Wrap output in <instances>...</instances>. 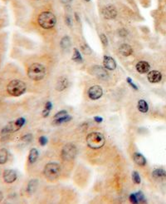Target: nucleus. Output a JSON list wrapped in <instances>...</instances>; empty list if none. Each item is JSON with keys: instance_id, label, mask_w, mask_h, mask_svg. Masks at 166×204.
<instances>
[{"instance_id": "nucleus-20", "label": "nucleus", "mask_w": 166, "mask_h": 204, "mask_svg": "<svg viewBox=\"0 0 166 204\" xmlns=\"http://www.w3.org/2000/svg\"><path fill=\"white\" fill-rule=\"evenodd\" d=\"M137 108L139 109V111L140 112H143V113H145L147 112L148 110H149V106H148V104L143 99H140L138 102V104H137Z\"/></svg>"}, {"instance_id": "nucleus-23", "label": "nucleus", "mask_w": 166, "mask_h": 204, "mask_svg": "<svg viewBox=\"0 0 166 204\" xmlns=\"http://www.w3.org/2000/svg\"><path fill=\"white\" fill-rule=\"evenodd\" d=\"M60 44H61V47H62V48H63V49H68V48L71 47L70 38L68 37V36L63 37V38H62V40H61Z\"/></svg>"}, {"instance_id": "nucleus-28", "label": "nucleus", "mask_w": 166, "mask_h": 204, "mask_svg": "<svg viewBox=\"0 0 166 204\" xmlns=\"http://www.w3.org/2000/svg\"><path fill=\"white\" fill-rule=\"evenodd\" d=\"M135 196H136L137 200H138V203L139 202H145V198H144L143 193L139 192V193H135Z\"/></svg>"}, {"instance_id": "nucleus-2", "label": "nucleus", "mask_w": 166, "mask_h": 204, "mask_svg": "<svg viewBox=\"0 0 166 204\" xmlns=\"http://www.w3.org/2000/svg\"><path fill=\"white\" fill-rule=\"evenodd\" d=\"M106 142V138L101 133L92 132L86 136V143L90 148L99 149L102 148Z\"/></svg>"}, {"instance_id": "nucleus-37", "label": "nucleus", "mask_w": 166, "mask_h": 204, "mask_svg": "<svg viewBox=\"0 0 166 204\" xmlns=\"http://www.w3.org/2000/svg\"><path fill=\"white\" fill-rule=\"evenodd\" d=\"M94 119H95V121H96V122H101L102 121H103L102 118H100V117H95Z\"/></svg>"}, {"instance_id": "nucleus-19", "label": "nucleus", "mask_w": 166, "mask_h": 204, "mask_svg": "<svg viewBox=\"0 0 166 204\" xmlns=\"http://www.w3.org/2000/svg\"><path fill=\"white\" fill-rule=\"evenodd\" d=\"M37 184H38V181L37 179H32L31 181H29L28 187H27V192L29 194H33L34 192L37 189Z\"/></svg>"}, {"instance_id": "nucleus-14", "label": "nucleus", "mask_w": 166, "mask_h": 204, "mask_svg": "<svg viewBox=\"0 0 166 204\" xmlns=\"http://www.w3.org/2000/svg\"><path fill=\"white\" fill-rule=\"evenodd\" d=\"M92 73L94 75H96V77L101 78V79H105V78H107L106 71L101 67H100V66H94L92 68Z\"/></svg>"}, {"instance_id": "nucleus-10", "label": "nucleus", "mask_w": 166, "mask_h": 204, "mask_svg": "<svg viewBox=\"0 0 166 204\" xmlns=\"http://www.w3.org/2000/svg\"><path fill=\"white\" fill-rule=\"evenodd\" d=\"M3 178L6 183H13L17 179V172L12 169H6L3 173Z\"/></svg>"}, {"instance_id": "nucleus-6", "label": "nucleus", "mask_w": 166, "mask_h": 204, "mask_svg": "<svg viewBox=\"0 0 166 204\" xmlns=\"http://www.w3.org/2000/svg\"><path fill=\"white\" fill-rule=\"evenodd\" d=\"M25 118H19L17 120H15L14 122H9L7 126H5L1 131V134L2 135H6V134H12L19 131L21 128H22L24 124H25Z\"/></svg>"}, {"instance_id": "nucleus-1", "label": "nucleus", "mask_w": 166, "mask_h": 204, "mask_svg": "<svg viewBox=\"0 0 166 204\" xmlns=\"http://www.w3.org/2000/svg\"><path fill=\"white\" fill-rule=\"evenodd\" d=\"M37 22L39 26L44 29H51L55 27L57 23V18L52 12H42L37 18Z\"/></svg>"}, {"instance_id": "nucleus-38", "label": "nucleus", "mask_w": 166, "mask_h": 204, "mask_svg": "<svg viewBox=\"0 0 166 204\" xmlns=\"http://www.w3.org/2000/svg\"><path fill=\"white\" fill-rule=\"evenodd\" d=\"M63 4H69V3H71L72 0H60Z\"/></svg>"}, {"instance_id": "nucleus-30", "label": "nucleus", "mask_w": 166, "mask_h": 204, "mask_svg": "<svg viewBox=\"0 0 166 204\" xmlns=\"http://www.w3.org/2000/svg\"><path fill=\"white\" fill-rule=\"evenodd\" d=\"M100 40H101V43L103 44V45L105 47H106L108 45V39H107L106 36L104 34H101L100 35Z\"/></svg>"}, {"instance_id": "nucleus-25", "label": "nucleus", "mask_w": 166, "mask_h": 204, "mask_svg": "<svg viewBox=\"0 0 166 204\" xmlns=\"http://www.w3.org/2000/svg\"><path fill=\"white\" fill-rule=\"evenodd\" d=\"M72 60L75 61V62H77V63H81V62H82V57H81L80 52L78 51L77 48H74L73 49Z\"/></svg>"}, {"instance_id": "nucleus-35", "label": "nucleus", "mask_w": 166, "mask_h": 204, "mask_svg": "<svg viewBox=\"0 0 166 204\" xmlns=\"http://www.w3.org/2000/svg\"><path fill=\"white\" fill-rule=\"evenodd\" d=\"M127 31H126V29H124V28H121V29L119 30V35L121 36V37H126V35H127Z\"/></svg>"}, {"instance_id": "nucleus-33", "label": "nucleus", "mask_w": 166, "mask_h": 204, "mask_svg": "<svg viewBox=\"0 0 166 204\" xmlns=\"http://www.w3.org/2000/svg\"><path fill=\"white\" fill-rule=\"evenodd\" d=\"M126 81H127V82L129 83L130 85L131 86V88L134 89H135V90H138V88H137V86L135 85V84H134L132 82V79L130 78H126Z\"/></svg>"}, {"instance_id": "nucleus-7", "label": "nucleus", "mask_w": 166, "mask_h": 204, "mask_svg": "<svg viewBox=\"0 0 166 204\" xmlns=\"http://www.w3.org/2000/svg\"><path fill=\"white\" fill-rule=\"evenodd\" d=\"M77 154V148L72 143H67L62 150V157L64 160H72Z\"/></svg>"}, {"instance_id": "nucleus-27", "label": "nucleus", "mask_w": 166, "mask_h": 204, "mask_svg": "<svg viewBox=\"0 0 166 204\" xmlns=\"http://www.w3.org/2000/svg\"><path fill=\"white\" fill-rule=\"evenodd\" d=\"M132 179L135 183H136V184H140V175H139V173H138L137 172H133Z\"/></svg>"}, {"instance_id": "nucleus-39", "label": "nucleus", "mask_w": 166, "mask_h": 204, "mask_svg": "<svg viewBox=\"0 0 166 204\" xmlns=\"http://www.w3.org/2000/svg\"><path fill=\"white\" fill-rule=\"evenodd\" d=\"M3 199H4V194L2 192H0V202H2Z\"/></svg>"}, {"instance_id": "nucleus-29", "label": "nucleus", "mask_w": 166, "mask_h": 204, "mask_svg": "<svg viewBox=\"0 0 166 204\" xmlns=\"http://www.w3.org/2000/svg\"><path fill=\"white\" fill-rule=\"evenodd\" d=\"M67 115V112L65 111V110H63V111L58 112L55 116H54V119H57L60 118H63L64 116Z\"/></svg>"}, {"instance_id": "nucleus-8", "label": "nucleus", "mask_w": 166, "mask_h": 204, "mask_svg": "<svg viewBox=\"0 0 166 204\" xmlns=\"http://www.w3.org/2000/svg\"><path fill=\"white\" fill-rule=\"evenodd\" d=\"M103 95V90L99 85L92 86L88 90V96L92 100H97Z\"/></svg>"}, {"instance_id": "nucleus-5", "label": "nucleus", "mask_w": 166, "mask_h": 204, "mask_svg": "<svg viewBox=\"0 0 166 204\" xmlns=\"http://www.w3.org/2000/svg\"><path fill=\"white\" fill-rule=\"evenodd\" d=\"M60 171H61V167L59 164L56 163H49L45 166L43 173H44L45 178L48 180L54 181L59 177Z\"/></svg>"}, {"instance_id": "nucleus-21", "label": "nucleus", "mask_w": 166, "mask_h": 204, "mask_svg": "<svg viewBox=\"0 0 166 204\" xmlns=\"http://www.w3.org/2000/svg\"><path fill=\"white\" fill-rule=\"evenodd\" d=\"M7 158H8V152L7 149H0V165H3L7 163Z\"/></svg>"}, {"instance_id": "nucleus-3", "label": "nucleus", "mask_w": 166, "mask_h": 204, "mask_svg": "<svg viewBox=\"0 0 166 204\" xmlns=\"http://www.w3.org/2000/svg\"><path fill=\"white\" fill-rule=\"evenodd\" d=\"M27 86L24 82L19 79L12 80L7 86V92L11 96L19 97L26 92Z\"/></svg>"}, {"instance_id": "nucleus-11", "label": "nucleus", "mask_w": 166, "mask_h": 204, "mask_svg": "<svg viewBox=\"0 0 166 204\" xmlns=\"http://www.w3.org/2000/svg\"><path fill=\"white\" fill-rule=\"evenodd\" d=\"M148 80L152 82V83H156V82H159L161 79H162V74H160V72L156 70L150 71L149 74H148Z\"/></svg>"}, {"instance_id": "nucleus-24", "label": "nucleus", "mask_w": 166, "mask_h": 204, "mask_svg": "<svg viewBox=\"0 0 166 204\" xmlns=\"http://www.w3.org/2000/svg\"><path fill=\"white\" fill-rule=\"evenodd\" d=\"M71 119V117H70L69 115H66V116H64V117H63V118H57V119H54V121H53V124H55V125H59V124H62V123H64V122H68V121H70Z\"/></svg>"}, {"instance_id": "nucleus-31", "label": "nucleus", "mask_w": 166, "mask_h": 204, "mask_svg": "<svg viewBox=\"0 0 166 204\" xmlns=\"http://www.w3.org/2000/svg\"><path fill=\"white\" fill-rule=\"evenodd\" d=\"M32 139H33V136H32V134H26V135H24L23 137H22V141L31 142Z\"/></svg>"}, {"instance_id": "nucleus-12", "label": "nucleus", "mask_w": 166, "mask_h": 204, "mask_svg": "<svg viewBox=\"0 0 166 204\" xmlns=\"http://www.w3.org/2000/svg\"><path fill=\"white\" fill-rule=\"evenodd\" d=\"M103 65L108 70H114L116 68V63L110 56H104Z\"/></svg>"}, {"instance_id": "nucleus-4", "label": "nucleus", "mask_w": 166, "mask_h": 204, "mask_svg": "<svg viewBox=\"0 0 166 204\" xmlns=\"http://www.w3.org/2000/svg\"><path fill=\"white\" fill-rule=\"evenodd\" d=\"M46 68L40 63H33L28 69V76L33 81H40L45 77Z\"/></svg>"}, {"instance_id": "nucleus-15", "label": "nucleus", "mask_w": 166, "mask_h": 204, "mask_svg": "<svg viewBox=\"0 0 166 204\" xmlns=\"http://www.w3.org/2000/svg\"><path fill=\"white\" fill-rule=\"evenodd\" d=\"M68 86V80L67 78H65V77H61V78H58V80L57 82V84H56V89L57 91H63L64 89H66Z\"/></svg>"}, {"instance_id": "nucleus-36", "label": "nucleus", "mask_w": 166, "mask_h": 204, "mask_svg": "<svg viewBox=\"0 0 166 204\" xmlns=\"http://www.w3.org/2000/svg\"><path fill=\"white\" fill-rule=\"evenodd\" d=\"M66 22L67 25L71 26V18L69 17V16H66Z\"/></svg>"}, {"instance_id": "nucleus-16", "label": "nucleus", "mask_w": 166, "mask_h": 204, "mask_svg": "<svg viewBox=\"0 0 166 204\" xmlns=\"http://www.w3.org/2000/svg\"><path fill=\"white\" fill-rule=\"evenodd\" d=\"M119 52H120V53H121V55L128 57V56L132 54L133 49L130 45L124 44H122L120 46V48H119Z\"/></svg>"}, {"instance_id": "nucleus-13", "label": "nucleus", "mask_w": 166, "mask_h": 204, "mask_svg": "<svg viewBox=\"0 0 166 204\" xmlns=\"http://www.w3.org/2000/svg\"><path fill=\"white\" fill-rule=\"evenodd\" d=\"M135 68H136V70L140 74H146V73H148L150 71V65L149 64V63L145 62V61H140L136 64Z\"/></svg>"}, {"instance_id": "nucleus-17", "label": "nucleus", "mask_w": 166, "mask_h": 204, "mask_svg": "<svg viewBox=\"0 0 166 204\" xmlns=\"http://www.w3.org/2000/svg\"><path fill=\"white\" fill-rule=\"evenodd\" d=\"M153 178L157 180H166V172L163 169H155L153 171Z\"/></svg>"}, {"instance_id": "nucleus-32", "label": "nucleus", "mask_w": 166, "mask_h": 204, "mask_svg": "<svg viewBox=\"0 0 166 204\" xmlns=\"http://www.w3.org/2000/svg\"><path fill=\"white\" fill-rule=\"evenodd\" d=\"M39 142H40V144L42 146H45L48 143V139L44 136H42V137H39Z\"/></svg>"}, {"instance_id": "nucleus-26", "label": "nucleus", "mask_w": 166, "mask_h": 204, "mask_svg": "<svg viewBox=\"0 0 166 204\" xmlns=\"http://www.w3.org/2000/svg\"><path fill=\"white\" fill-rule=\"evenodd\" d=\"M52 105L51 102H47V103H46L44 110H43V112H42V116H43L44 118H47V117L49 115V112H50L51 109H52Z\"/></svg>"}, {"instance_id": "nucleus-22", "label": "nucleus", "mask_w": 166, "mask_h": 204, "mask_svg": "<svg viewBox=\"0 0 166 204\" xmlns=\"http://www.w3.org/2000/svg\"><path fill=\"white\" fill-rule=\"evenodd\" d=\"M38 158V151L36 148H32L30 150L28 155V162L30 163H34Z\"/></svg>"}, {"instance_id": "nucleus-9", "label": "nucleus", "mask_w": 166, "mask_h": 204, "mask_svg": "<svg viewBox=\"0 0 166 204\" xmlns=\"http://www.w3.org/2000/svg\"><path fill=\"white\" fill-rule=\"evenodd\" d=\"M102 14L106 19H113L117 16V10L113 5H107L103 8Z\"/></svg>"}, {"instance_id": "nucleus-40", "label": "nucleus", "mask_w": 166, "mask_h": 204, "mask_svg": "<svg viewBox=\"0 0 166 204\" xmlns=\"http://www.w3.org/2000/svg\"><path fill=\"white\" fill-rule=\"evenodd\" d=\"M85 1H86V2H89L90 0H85Z\"/></svg>"}, {"instance_id": "nucleus-18", "label": "nucleus", "mask_w": 166, "mask_h": 204, "mask_svg": "<svg viewBox=\"0 0 166 204\" xmlns=\"http://www.w3.org/2000/svg\"><path fill=\"white\" fill-rule=\"evenodd\" d=\"M134 161L136 163V164H138L139 166H141V167H144V165L146 164L145 158L139 152H135L134 154Z\"/></svg>"}, {"instance_id": "nucleus-34", "label": "nucleus", "mask_w": 166, "mask_h": 204, "mask_svg": "<svg viewBox=\"0 0 166 204\" xmlns=\"http://www.w3.org/2000/svg\"><path fill=\"white\" fill-rule=\"evenodd\" d=\"M130 202H131L132 203H138V200H137V197L136 196H135V193L131 194V195L130 196Z\"/></svg>"}]
</instances>
